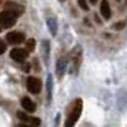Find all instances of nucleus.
I'll list each match as a JSON object with an SVG mask.
<instances>
[{"label": "nucleus", "mask_w": 127, "mask_h": 127, "mask_svg": "<svg viewBox=\"0 0 127 127\" xmlns=\"http://www.w3.org/2000/svg\"><path fill=\"white\" fill-rule=\"evenodd\" d=\"M29 123L32 124V127H39V124H40V119H37V117H30Z\"/></svg>", "instance_id": "9"}, {"label": "nucleus", "mask_w": 127, "mask_h": 127, "mask_svg": "<svg viewBox=\"0 0 127 127\" xmlns=\"http://www.w3.org/2000/svg\"><path fill=\"white\" fill-rule=\"evenodd\" d=\"M89 1H90L92 4H96V3H97V0H89Z\"/></svg>", "instance_id": "16"}, {"label": "nucleus", "mask_w": 127, "mask_h": 127, "mask_svg": "<svg viewBox=\"0 0 127 127\" xmlns=\"http://www.w3.org/2000/svg\"><path fill=\"white\" fill-rule=\"evenodd\" d=\"M79 6H80L83 10H87V9H89V4H87L86 0H79Z\"/></svg>", "instance_id": "13"}, {"label": "nucleus", "mask_w": 127, "mask_h": 127, "mask_svg": "<svg viewBox=\"0 0 127 127\" xmlns=\"http://www.w3.org/2000/svg\"><path fill=\"white\" fill-rule=\"evenodd\" d=\"M4 52H6V43L0 40V54H3Z\"/></svg>", "instance_id": "14"}, {"label": "nucleus", "mask_w": 127, "mask_h": 127, "mask_svg": "<svg viewBox=\"0 0 127 127\" xmlns=\"http://www.w3.org/2000/svg\"><path fill=\"white\" fill-rule=\"evenodd\" d=\"M62 1H63V0H62Z\"/></svg>", "instance_id": "18"}, {"label": "nucleus", "mask_w": 127, "mask_h": 127, "mask_svg": "<svg viewBox=\"0 0 127 127\" xmlns=\"http://www.w3.org/2000/svg\"><path fill=\"white\" fill-rule=\"evenodd\" d=\"M57 70H59V74H63V70H64V60H60V62H59Z\"/></svg>", "instance_id": "11"}, {"label": "nucleus", "mask_w": 127, "mask_h": 127, "mask_svg": "<svg viewBox=\"0 0 127 127\" xmlns=\"http://www.w3.org/2000/svg\"><path fill=\"white\" fill-rule=\"evenodd\" d=\"M19 127H30V126H26V124H20Z\"/></svg>", "instance_id": "17"}, {"label": "nucleus", "mask_w": 127, "mask_h": 127, "mask_svg": "<svg viewBox=\"0 0 127 127\" xmlns=\"http://www.w3.org/2000/svg\"><path fill=\"white\" fill-rule=\"evenodd\" d=\"M81 110H83V101L80 98H77V100L73 101V104H71V107L69 110L64 127H74V124L77 123V120H79V117L81 114Z\"/></svg>", "instance_id": "1"}, {"label": "nucleus", "mask_w": 127, "mask_h": 127, "mask_svg": "<svg viewBox=\"0 0 127 127\" xmlns=\"http://www.w3.org/2000/svg\"><path fill=\"white\" fill-rule=\"evenodd\" d=\"M27 52H29V50H23V49H13L12 52H10V57H12L13 60L19 62V63H22V62H24L26 57H27Z\"/></svg>", "instance_id": "4"}, {"label": "nucleus", "mask_w": 127, "mask_h": 127, "mask_svg": "<svg viewBox=\"0 0 127 127\" xmlns=\"http://www.w3.org/2000/svg\"><path fill=\"white\" fill-rule=\"evenodd\" d=\"M100 13L106 20H109L111 17V10H110V4L107 0H101V4H100Z\"/></svg>", "instance_id": "6"}, {"label": "nucleus", "mask_w": 127, "mask_h": 127, "mask_svg": "<svg viewBox=\"0 0 127 127\" xmlns=\"http://www.w3.org/2000/svg\"><path fill=\"white\" fill-rule=\"evenodd\" d=\"M123 27H124V23H123V22H120V23H117V24H116V29H117V30L123 29Z\"/></svg>", "instance_id": "15"}, {"label": "nucleus", "mask_w": 127, "mask_h": 127, "mask_svg": "<svg viewBox=\"0 0 127 127\" xmlns=\"http://www.w3.org/2000/svg\"><path fill=\"white\" fill-rule=\"evenodd\" d=\"M22 106H23V109L26 111H29V113H33L36 110V104L30 100L29 97H23L22 98Z\"/></svg>", "instance_id": "7"}, {"label": "nucleus", "mask_w": 127, "mask_h": 127, "mask_svg": "<svg viewBox=\"0 0 127 127\" xmlns=\"http://www.w3.org/2000/svg\"><path fill=\"white\" fill-rule=\"evenodd\" d=\"M6 39L10 44H19V43L24 41V34L20 33V32H10V33L6 36Z\"/></svg>", "instance_id": "5"}, {"label": "nucleus", "mask_w": 127, "mask_h": 127, "mask_svg": "<svg viewBox=\"0 0 127 127\" xmlns=\"http://www.w3.org/2000/svg\"><path fill=\"white\" fill-rule=\"evenodd\" d=\"M27 90L33 94H39L41 90V81L37 77H29L27 79Z\"/></svg>", "instance_id": "3"}, {"label": "nucleus", "mask_w": 127, "mask_h": 127, "mask_svg": "<svg viewBox=\"0 0 127 127\" xmlns=\"http://www.w3.org/2000/svg\"><path fill=\"white\" fill-rule=\"evenodd\" d=\"M34 46H36V41L33 40V39L27 40V50H29V52H33V50H34Z\"/></svg>", "instance_id": "10"}, {"label": "nucleus", "mask_w": 127, "mask_h": 127, "mask_svg": "<svg viewBox=\"0 0 127 127\" xmlns=\"http://www.w3.org/2000/svg\"><path fill=\"white\" fill-rule=\"evenodd\" d=\"M17 117L20 119V120H23V121H29L30 120V117H27L26 113H22V111H19V113H17Z\"/></svg>", "instance_id": "12"}, {"label": "nucleus", "mask_w": 127, "mask_h": 127, "mask_svg": "<svg viewBox=\"0 0 127 127\" xmlns=\"http://www.w3.org/2000/svg\"><path fill=\"white\" fill-rule=\"evenodd\" d=\"M47 24H49V29L52 32V34H56V32H57V23H56V20L54 19H49Z\"/></svg>", "instance_id": "8"}, {"label": "nucleus", "mask_w": 127, "mask_h": 127, "mask_svg": "<svg viewBox=\"0 0 127 127\" xmlns=\"http://www.w3.org/2000/svg\"><path fill=\"white\" fill-rule=\"evenodd\" d=\"M17 16H19V13L14 12L13 9L1 12V13H0V26H1V27H4V29L12 27L13 24L16 23Z\"/></svg>", "instance_id": "2"}]
</instances>
